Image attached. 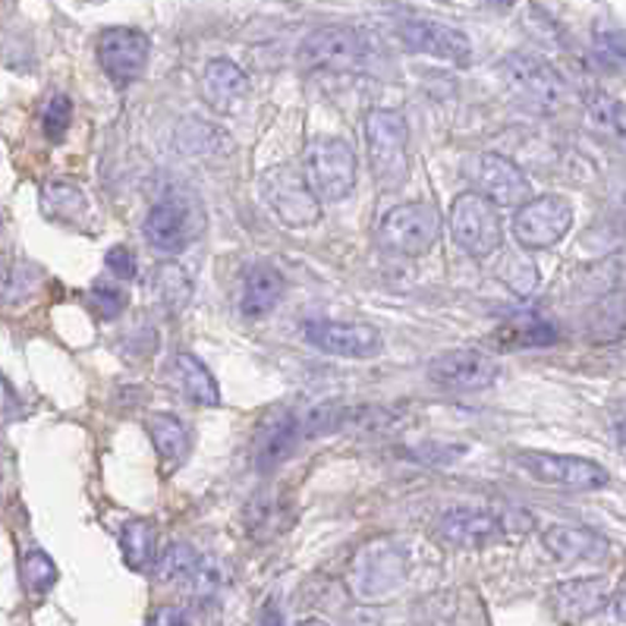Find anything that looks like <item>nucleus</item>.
Here are the masks:
<instances>
[{"instance_id":"25","label":"nucleus","mask_w":626,"mask_h":626,"mask_svg":"<svg viewBox=\"0 0 626 626\" xmlns=\"http://www.w3.org/2000/svg\"><path fill=\"white\" fill-rule=\"evenodd\" d=\"M120 554L129 570H149L158 560V526L151 520H126L120 529Z\"/></svg>"},{"instance_id":"44","label":"nucleus","mask_w":626,"mask_h":626,"mask_svg":"<svg viewBox=\"0 0 626 626\" xmlns=\"http://www.w3.org/2000/svg\"><path fill=\"white\" fill-rule=\"evenodd\" d=\"M488 3H491L495 10H510V7H513L517 0H488Z\"/></svg>"},{"instance_id":"7","label":"nucleus","mask_w":626,"mask_h":626,"mask_svg":"<svg viewBox=\"0 0 626 626\" xmlns=\"http://www.w3.org/2000/svg\"><path fill=\"white\" fill-rule=\"evenodd\" d=\"M517 466L535 482H545V485L564 488V491H602V488L611 485V473L604 470L602 463L586 460V456L520 451L517 453Z\"/></svg>"},{"instance_id":"19","label":"nucleus","mask_w":626,"mask_h":626,"mask_svg":"<svg viewBox=\"0 0 626 626\" xmlns=\"http://www.w3.org/2000/svg\"><path fill=\"white\" fill-rule=\"evenodd\" d=\"M300 416H293V413H280L277 409L275 416H268L262 428L255 431V441H252V466L262 473V476H268V473H275L280 470L287 460H290V453L297 451V444H300Z\"/></svg>"},{"instance_id":"5","label":"nucleus","mask_w":626,"mask_h":626,"mask_svg":"<svg viewBox=\"0 0 626 626\" xmlns=\"http://www.w3.org/2000/svg\"><path fill=\"white\" fill-rule=\"evenodd\" d=\"M409 557L394 538H372L362 545L350 564V589L362 602H378L394 595L406 579Z\"/></svg>"},{"instance_id":"35","label":"nucleus","mask_w":626,"mask_h":626,"mask_svg":"<svg viewBox=\"0 0 626 626\" xmlns=\"http://www.w3.org/2000/svg\"><path fill=\"white\" fill-rule=\"evenodd\" d=\"M592 48H595V57L602 63L604 70H621L624 67V32L614 23H599L595 32H592Z\"/></svg>"},{"instance_id":"20","label":"nucleus","mask_w":626,"mask_h":626,"mask_svg":"<svg viewBox=\"0 0 626 626\" xmlns=\"http://www.w3.org/2000/svg\"><path fill=\"white\" fill-rule=\"evenodd\" d=\"M542 545L557 564H602L611 557V542L582 526H552L542 535Z\"/></svg>"},{"instance_id":"10","label":"nucleus","mask_w":626,"mask_h":626,"mask_svg":"<svg viewBox=\"0 0 626 626\" xmlns=\"http://www.w3.org/2000/svg\"><path fill=\"white\" fill-rule=\"evenodd\" d=\"M573 227V205L564 196H532L513 215V236L523 250H552Z\"/></svg>"},{"instance_id":"16","label":"nucleus","mask_w":626,"mask_h":626,"mask_svg":"<svg viewBox=\"0 0 626 626\" xmlns=\"http://www.w3.org/2000/svg\"><path fill=\"white\" fill-rule=\"evenodd\" d=\"M614 602V586L607 577H586L570 579V582H557L548 595L554 621L564 626H577L595 614L607 611V604Z\"/></svg>"},{"instance_id":"46","label":"nucleus","mask_w":626,"mask_h":626,"mask_svg":"<svg viewBox=\"0 0 626 626\" xmlns=\"http://www.w3.org/2000/svg\"><path fill=\"white\" fill-rule=\"evenodd\" d=\"M0 224H3V218H0Z\"/></svg>"},{"instance_id":"4","label":"nucleus","mask_w":626,"mask_h":626,"mask_svg":"<svg viewBox=\"0 0 626 626\" xmlns=\"http://www.w3.org/2000/svg\"><path fill=\"white\" fill-rule=\"evenodd\" d=\"M302 176L318 201H344L356 189V154L337 136H318L302 151Z\"/></svg>"},{"instance_id":"45","label":"nucleus","mask_w":626,"mask_h":626,"mask_svg":"<svg viewBox=\"0 0 626 626\" xmlns=\"http://www.w3.org/2000/svg\"><path fill=\"white\" fill-rule=\"evenodd\" d=\"M300 626H327V624H325V621H302Z\"/></svg>"},{"instance_id":"3","label":"nucleus","mask_w":626,"mask_h":626,"mask_svg":"<svg viewBox=\"0 0 626 626\" xmlns=\"http://www.w3.org/2000/svg\"><path fill=\"white\" fill-rule=\"evenodd\" d=\"M297 60L302 73H356L369 60V42L350 25H322L302 38Z\"/></svg>"},{"instance_id":"8","label":"nucleus","mask_w":626,"mask_h":626,"mask_svg":"<svg viewBox=\"0 0 626 626\" xmlns=\"http://www.w3.org/2000/svg\"><path fill=\"white\" fill-rule=\"evenodd\" d=\"M451 233L473 258H488L503 246V224L498 208L473 189L453 199Z\"/></svg>"},{"instance_id":"30","label":"nucleus","mask_w":626,"mask_h":626,"mask_svg":"<svg viewBox=\"0 0 626 626\" xmlns=\"http://www.w3.org/2000/svg\"><path fill=\"white\" fill-rule=\"evenodd\" d=\"M199 557L201 554L189 545V542H174L167 552L158 557V567H154V573L161 582H167V586H179V582H189L193 573H196V567H199Z\"/></svg>"},{"instance_id":"24","label":"nucleus","mask_w":626,"mask_h":626,"mask_svg":"<svg viewBox=\"0 0 626 626\" xmlns=\"http://www.w3.org/2000/svg\"><path fill=\"white\" fill-rule=\"evenodd\" d=\"M283 297V275L275 265L258 262L243 275V293H240V312L246 318H265Z\"/></svg>"},{"instance_id":"14","label":"nucleus","mask_w":626,"mask_h":626,"mask_svg":"<svg viewBox=\"0 0 626 626\" xmlns=\"http://www.w3.org/2000/svg\"><path fill=\"white\" fill-rule=\"evenodd\" d=\"M501 375V366L478 350H448L428 362V378L441 391L451 394H473L491 387Z\"/></svg>"},{"instance_id":"29","label":"nucleus","mask_w":626,"mask_h":626,"mask_svg":"<svg viewBox=\"0 0 626 626\" xmlns=\"http://www.w3.org/2000/svg\"><path fill=\"white\" fill-rule=\"evenodd\" d=\"M154 290H158V300L164 302V309L176 315L193 300V277L186 275L179 265H161L158 277H154Z\"/></svg>"},{"instance_id":"15","label":"nucleus","mask_w":626,"mask_h":626,"mask_svg":"<svg viewBox=\"0 0 626 626\" xmlns=\"http://www.w3.org/2000/svg\"><path fill=\"white\" fill-rule=\"evenodd\" d=\"M394 32H397V38L406 48L416 50V54H426V57H438V60H448V63H460V67H466L470 57H473L470 38L453 25L422 20V16H403L394 25Z\"/></svg>"},{"instance_id":"6","label":"nucleus","mask_w":626,"mask_h":626,"mask_svg":"<svg viewBox=\"0 0 626 626\" xmlns=\"http://www.w3.org/2000/svg\"><path fill=\"white\" fill-rule=\"evenodd\" d=\"M441 236V215L426 201H409L391 208L378 224L381 250L401 258H419L438 246Z\"/></svg>"},{"instance_id":"41","label":"nucleus","mask_w":626,"mask_h":626,"mask_svg":"<svg viewBox=\"0 0 626 626\" xmlns=\"http://www.w3.org/2000/svg\"><path fill=\"white\" fill-rule=\"evenodd\" d=\"M20 416H23V401H20L16 387L0 375V422L20 419Z\"/></svg>"},{"instance_id":"39","label":"nucleus","mask_w":626,"mask_h":626,"mask_svg":"<svg viewBox=\"0 0 626 626\" xmlns=\"http://www.w3.org/2000/svg\"><path fill=\"white\" fill-rule=\"evenodd\" d=\"M409 456H416L419 463H438V466H444V463H453V460H460L466 448H460V444H422V448H416V451H406Z\"/></svg>"},{"instance_id":"2","label":"nucleus","mask_w":626,"mask_h":626,"mask_svg":"<svg viewBox=\"0 0 626 626\" xmlns=\"http://www.w3.org/2000/svg\"><path fill=\"white\" fill-rule=\"evenodd\" d=\"M369 164L381 189H401L409 176V124L401 111L375 107L366 114Z\"/></svg>"},{"instance_id":"31","label":"nucleus","mask_w":626,"mask_h":626,"mask_svg":"<svg viewBox=\"0 0 626 626\" xmlns=\"http://www.w3.org/2000/svg\"><path fill=\"white\" fill-rule=\"evenodd\" d=\"M224 582V564H221L218 557H199V567H196V573L189 579V586H193V602L199 604V607H211V604L221 599Z\"/></svg>"},{"instance_id":"32","label":"nucleus","mask_w":626,"mask_h":626,"mask_svg":"<svg viewBox=\"0 0 626 626\" xmlns=\"http://www.w3.org/2000/svg\"><path fill=\"white\" fill-rule=\"evenodd\" d=\"M20 577H23L25 592H32V595H48L50 589H54V582H57V564H54L50 554H45L42 548H32V552H25Z\"/></svg>"},{"instance_id":"36","label":"nucleus","mask_w":626,"mask_h":626,"mask_svg":"<svg viewBox=\"0 0 626 626\" xmlns=\"http://www.w3.org/2000/svg\"><path fill=\"white\" fill-rule=\"evenodd\" d=\"M73 124V101L67 95H50L42 107V132L50 142H60L67 136V129Z\"/></svg>"},{"instance_id":"33","label":"nucleus","mask_w":626,"mask_h":626,"mask_svg":"<svg viewBox=\"0 0 626 626\" xmlns=\"http://www.w3.org/2000/svg\"><path fill=\"white\" fill-rule=\"evenodd\" d=\"M586 114L589 120L599 126L602 132H611V136H624V104L607 95V92H589L586 95Z\"/></svg>"},{"instance_id":"34","label":"nucleus","mask_w":626,"mask_h":626,"mask_svg":"<svg viewBox=\"0 0 626 626\" xmlns=\"http://www.w3.org/2000/svg\"><path fill=\"white\" fill-rule=\"evenodd\" d=\"M280 513H283V503L277 501V498H258V501L252 503L250 513H246V526H250L252 538L258 535V538H275L280 535L283 529L290 526L287 520H280Z\"/></svg>"},{"instance_id":"18","label":"nucleus","mask_w":626,"mask_h":626,"mask_svg":"<svg viewBox=\"0 0 626 626\" xmlns=\"http://www.w3.org/2000/svg\"><path fill=\"white\" fill-rule=\"evenodd\" d=\"M438 535L453 548H485L498 538H507V513L491 510H448L438 520Z\"/></svg>"},{"instance_id":"28","label":"nucleus","mask_w":626,"mask_h":626,"mask_svg":"<svg viewBox=\"0 0 626 626\" xmlns=\"http://www.w3.org/2000/svg\"><path fill=\"white\" fill-rule=\"evenodd\" d=\"M501 340L507 347H554L560 331L535 312H520L501 327Z\"/></svg>"},{"instance_id":"37","label":"nucleus","mask_w":626,"mask_h":626,"mask_svg":"<svg viewBox=\"0 0 626 626\" xmlns=\"http://www.w3.org/2000/svg\"><path fill=\"white\" fill-rule=\"evenodd\" d=\"M501 277L510 283V290H513V293H520V297H526L529 290H535V283H538V271H535V265L526 262V258H520V255H510V252H507V262H503Z\"/></svg>"},{"instance_id":"1","label":"nucleus","mask_w":626,"mask_h":626,"mask_svg":"<svg viewBox=\"0 0 626 626\" xmlns=\"http://www.w3.org/2000/svg\"><path fill=\"white\" fill-rule=\"evenodd\" d=\"M498 76L507 85L510 98L532 114H557L567 104L564 76L538 54H526V50L507 54L498 63Z\"/></svg>"},{"instance_id":"21","label":"nucleus","mask_w":626,"mask_h":626,"mask_svg":"<svg viewBox=\"0 0 626 626\" xmlns=\"http://www.w3.org/2000/svg\"><path fill=\"white\" fill-rule=\"evenodd\" d=\"M250 92V76L243 73V67H236L227 57H215L205 73H201V98L208 101L211 111L230 114L240 107V101Z\"/></svg>"},{"instance_id":"26","label":"nucleus","mask_w":626,"mask_h":626,"mask_svg":"<svg viewBox=\"0 0 626 626\" xmlns=\"http://www.w3.org/2000/svg\"><path fill=\"white\" fill-rule=\"evenodd\" d=\"M149 434L154 451L161 453V460L167 466H179L186 456H189V448H193V434L186 422H179L176 416H167V413H154L149 419Z\"/></svg>"},{"instance_id":"38","label":"nucleus","mask_w":626,"mask_h":626,"mask_svg":"<svg viewBox=\"0 0 626 626\" xmlns=\"http://www.w3.org/2000/svg\"><path fill=\"white\" fill-rule=\"evenodd\" d=\"M89 305H92L98 315H104V318H117L126 309V293L120 287H111V283L98 280V283L89 290Z\"/></svg>"},{"instance_id":"13","label":"nucleus","mask_w":626,"mask_h":626,"mask_svg":"<svg viewBox=\"0 0 626 626\" xmlns=\"http://www.w3.org/2000/svg\"><path fill=\"white\" fill-rule=\"evenodd\" d=\"M262 196L287 227H309L322 218V201L312 196L297 167H271L262 176Z\"/></svg>"},{"instance_id":"22","label":"nucleus","mask_w":626,"mask_h":626,"mask_svg":"<svg viewBox=\"0 0 626 626\" xmlns=\"http://www.w3.org/2000/svg\"><path fill=\"white\" fill-rule=\"evenodd\" d=\"M42 211L54 224L82 230L92 218V201L73 179H48L42 186Z\"/></svg>"},{"instance_id":"11","label":"nucleus","mask_w":626,"mask_h":626,"mask_svg":"<svg viewBox=\"0 0 626 626\" xmlns=\"http://www.w3.org/2000/svg\"><path fill=\"white\" fill-rule=\"evenodd\" d=\"M201 230L199 205L183 196H167L161 199L142 221V236L151 250L164 252V255H176L183 252Z\"/></svg>"},{"instance_id":"9","label":"nucleus","mask_w":626,"mask_h":626,"mask_svg":"<svg viewBox=\"0 0 626 626\" xmlns=\"http://www.w3.org/2000/svg\"><path fill=\"white\" fill-rule=\"evenodd\" d=\"M463 174L473 183V193L491 201L495 208H520L523 201L532 199L529 176L498 151L473 154L463 164Z\"/></svg>"},{"instance_id":"42","label":"nucleus","mask_w":626,"mask_h":626,"mask_svg":"<svg viewBox=\"0 0 626 626\" xmlns=\"http://www.w3.org/2000/svg\"><path fill=\"white\" fill-rule=\"evenodd\" d=\"M149 626H186V614H183L179 607L164 604V607H158V611L151 614Z\"/></svg>"},{"instance_id":"17","label":"nucleus","mask_w":626,"mask_h":626,"mask_svg":"<svg viewBox=\"0 0 626 626\" xmlns=\"http://www.w3.org/2000/svg\"><path fill=\"white\" fill-rule=\"evenodd\" d=\"M302 337L327 356L344 359H369L384 347L381 331L366 322H305Z\"/></svg>"},{"instance_id":"27","label":"nucleus","mask_w":626,"mask_h":626,"mask_svg":"<svg viewBox=\"0 0 626 626\" xmlns=\"http://www.w3.org/2000/svg\"><path fill=\"white\" fill-rule=\"evenodd\" d=\"M42 280V268L20 255H0V302L16 305L32 297Z\"/></svg>"},{"instance_id":"12","label":"nucleus","mask_w":626,"mask_h":626,"mask_svg":"<svg viewBox=\"0 0 626 626\" xmlns=\"http://www.w3.org/2000/svg\"><path fill=\"white\" fill-rule=\"evenodd\" d=\"M95 54H98V63L104 76H107L117 89H126V85H132L139 76L146 73L151 42L149 35L139 32V28L114 25V28H104L98 35Z\"/></svg>"},{"instance_id":"23","label":"nucleus","mask_w":626,"mask_h":626,"mask_svg":"<svg viewBox=\"0 0 626 626\" xmlns=\"http://www.w3.org/2000/svg\"><path fill=\"white\" fill-rule=\"evenodd\" d=\"M167 381L176 394H183L189 403L196 406H218L221 403V391L215 375L201 366L196 356L189 352H176L167 366Z\"/></svg>"},{"instance_id":"43","label":"nucleus","mask_w":626,"mask_h":626,"mask_svg":"<svg viewBox=\"0 0 626 626\" xmlns=\"http://www.w3.org/2000/svg\"><path fill=\"white\" fill-rule=\"evenodd\" d=\"M258 626H287V614H283V607L275 599L265 602L262 614H258Z\"/></svg>"},{"instance_id":"40","label":"nucleus","mask_w":626,"mask_h":626,"mask_svg":"<svg viewBox=\"0 0 626 626\" xmlns=\"http://www.w3.org/2000/svg\"><path fill=\"white\" fill-rule=\"evenodd\" d=\"M107 268H111V275L117 277V280H132L136 277V255L126 250V246H114V250H107Z\"/></svg>"}]
</instances>
